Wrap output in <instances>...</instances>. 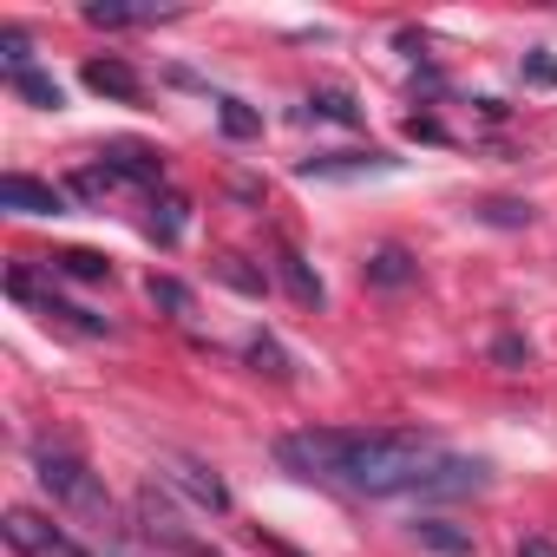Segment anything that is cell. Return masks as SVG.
I'll list each match as a JSON object with an SVG mask.
<instances>
[{
	"mask_svg": "<svg viewBox=\"0 0 557 557\" xmlns=\"http://www.w3.org/2000/svg\"><path fill=\"white\" fill-rule=\"evenodd\" d=\"M433 459H440L433 433H413V426H381V433L302 426V433L275 440V466H283V472L315 479V485H342V492H361V498L413 492Z\"/></svg>",
	"mask_w": 557,
	"mask_h": 557,
	"instance_id": "6da1fadb",
	"label": "cell"
},
{
	"mask_svg": "<svg viewBox=\"0 0 557 557\" xmlns=\"http://www.w3.org/2000/svg\"><path fill=\"white\" fill-rule=\"evenodd\" d=\"M34 472H40L47 498H53L60 511H73L86 531H99V537H112V531H119L112 492L99 485V472H92L79 453H66V446H34Z\"/></svg>",
	"mask_w": 557,
	"mask_h": 557,
	"instance_id": "7a4b0ae2",
	"label": "cell"
},
{
	"mask_svg": "<svg viewBox=\"0 0 557 557\" xmlns=\"http://www.w3.org/2000/svg\"><path fill=\"white\" fill-rule=\"evenodd\" d=\"M138 531H145V544H158V550H171V557H216V544H203V537L184 524V511L171 505L164 485H145V492H138Z\"/></svg>",
	"mask_w": 557,
	"mask_h": 557,
	"instance_id": "3957f363",
	"label": "cell"
},
{
	"mask_svg": "<svg viewBox=\"0 0 557 557\" xmlns=\"http://www.w3.org/2000/svg\"><path fill=\"white\" fill-rule=\"evenodd\" d=\"M0 537H8L21 557H106V550H86L79 537H66L53 518H40V511H27V505H14L8 518H0Z\"/></svg>",
	"mask_w": 557,
	"mask_h": 557,
	"instance_id": "277c9868",
	"label": "cell"
},
{
	"mask_svg": "<svg viewBox=\"0 0 557 557\" xmlns=\"http://www.w3.org/2000/svg\"><path fill=\"white\" fill-rule=\"evenodd\" d=\"M164 485H177L197 511H216V518L230 511V485H223L203 459H184V453H177V459H164Z\"/></svg>",
	"mask_w": 557,
	"mask_h": 557,
	"instance_id": "5b68a950",
	"label": "cell"
},
{
	"mask_svg": "<svg viewBox=\"0 0 557 557\" xmlns=\"http://www.w3.org/2000/svg\"><path fill=\"white\" fill-rule=\"evenodd\" d=\"M485 485H492L485 459H433L426 479L413 485V498H472V492H485Z\"/></svg>",
	"mask_w": 557,
	"mask_h": 557,
	"instance_id": "8992f818",
	"label": "cell"
},
{
	"mask_svg": "<svg viewBox=\"0 0 557 557\" xmlns=\"http://www.w3.org/2000/svg\"><path fill=\"white\" fill-rule=\"evenodd\" d=\"M0 210H14V216H60L66 210V190L60 184H40L27 171H8V177H0Z\"/></svg>",
	"mask_w": 557,
	"mask_h": 557,
	"instance_id": "52a82bcc",
	"label": "cell"
},
{
	"mask_svg": "<svg viewBox=\"0 0 557 557\" xmlns=\"http://www.w3.org/2000/svg\"><path fill=\"white\" fill-rule=\"evenodd\" d=\"M361 171H394L387 151H315L302 158V177H361Z\"/></svg>",
	"mask_w": 557,
	"mask_h": 557,
	"instance_id": "ba28073f",
	"label": "cell"
},
{
	"mask_svg": "<svg viewBox=\"0 0 557 557\" xmlns=\"http://www.w3.org/2000/svg\"><path fill=\"white\" fill-rule=\"evenodd\" d=\"M86 86L99 99H119V106H138L145 99V86H138V73L125 60H86Z\"/></svg>",
	"mask_w": 557,
	"mask_h": 557,
	"instance_id": "9c48e42d",
	"label": "cell"
},
{
	"mask_svg": "<svg viewBox=\"0 0 557 557\" xmlns=\"http://www.w3.org/2000/svg\"><path fill=\"white\" fill-rule=\"evenodd\" d=\"M413 544L433 550V557H479L472 531H459V524H446V518H413Z\"/></svg>",
	"mask_w": 557,
	"mask_h": 557,
	"instance_id": "30bf717a",
	"label": "cell"
},
{
	"mask_svg": "<svg viewBox=\"0 0 557 557\" xmlns=\"http://www.w3.org/2000/svg\"><path fill=\"white\" fill-rule=\"evenodd\" d=\"M106 164H112L119 184H138V190H158V184H164V164H158L151 151H138V145H112Z\"/></svg>",
	"mask_w": 557,
	"mask_h": 557,
	"instance_id": "8fae6325",
	"label": "cell"
},
{
	"mask_svg": "<svg viewBox=\"0 0 557 557\" xmlns=\"http://www.w3.org/2000/svg\"><path fill=\"white\" fill-rule=\"evenodd\" d=\"M275 275H283V283H289V296H296V302L322 309V296H329V289H322V275H315V269H309V262H302V256H296L289 243L275 249Z\"/></svg>",
	"mask_w": 557,
	"mask_h": 557,
	"instance_id": "7c38bea8",
	"label": "cell"
},
{
	"mask_svg": "<svg viewBox=\"0 0 557 557\" xmlns=\"http://www.w3.org/2000/svg\"><path fill=\"white\" fill-rule=\"evenodd\" d=\"M413 275H420V269H413V256H407V249H394V243L368 256V283H374V289H407Z\"/></svg>",
	"mask_w": 557,
	"mask_h": 557,
	"instance_id": "4fadbf2b",
	"label": "cell"
},
{
	"mask_svg": "<svg viewBox=\"0 0 557 557\" xmlns=\"http://www.w3.org/2000/svg\"><path fill=\"white\" fill-rule=\"evenodd\" d=\"M296 119H322V125H361V106H355L348 92H335V86H329V92H309Z\"/></svg>",
	"mask_w": 557,
	"mask_h": 557,
	"instance_id": "5bb4252c",
	"label": "cell"
},
{
	"mask_svg": "<svg viewBox=\"0 0 557 557\" xmlns=\"http://www.w3.org/2000/svg\"><path fill=\"white\" fill-rule=\"evenodd\" d=\"M47 269L53 275H73V283H106V275H112V262L99 249H60V256H47Z\"/></svg>",
	"mask_w": 557,
	"mask_h": 557,
	"instance_id": "9a60e30c",
	"label": "cell"
},
{
	"mask_svg": "<svg viewBox=\"0 0 557 557\" xmlns=\"http://www.w3.org/2000/svg\"><path fill=\"white\" fill-rule=\"evenodd\" d=\"M86 21L92 27H145V21H177V8H112V0H92Z\"/></svg>",
	"mask_w": 557,
	"mask_h": 557,
	"instance_id": "2e32d148",
	"label": "cell"
},
{
	"mask_svg": "<svg viewBox=\"0 0 557 557\" xmlns=\"http://www.w3.org/2000/svg\"><path fill=\"white\" fill-rule=\"evenodd\" d=\"M14 92H21V99H34L40 112H60V106H66L60 79H47V73H14Z\"/></svg>",
	"mask_w": 557,
	"mask_h": 557,
	"instance_id": "e0dca14e",
	"label": "cell"
},
{
	"mask_svg": "<svg viewBox=\"0 0 557 557\" xmlns=\"http://www.w3.org/2000/svg\"><path fill=\"white\" fill-rule=\"evenodd\" d=\"M216 119H223V132H230V138H256V132H262V119H256L243 99H216Z\"/></svg>",
	"mask_w": 557,
	"mask_h": 557,
	"instance_id": "ac0fdd59",
	"label": "cell"
},
{
	"mask_svg": "<svg viewBox=\"0 0 557 557\" xmlns=\"http://www.w3.org/2000/svg\"><path fill=\"white\" fill-rule=\"evenodd\" d=\"M0 60H8V79L14 73H34V47H27L21 27H0Z\"/></svg>",
	"mask_w": 557,
	"mask_h": 557,
	"instance_id": "d6986e66",
	"label": "cell"
},
{
	"mask_svg": "<svg viewBox=\"0 0 557 557\" xmlns=\"http://www.w3.org/2000/svg\"><path fill=\"white\" fill-rule=\"evenodd\" d=\"M145 296H151L158 309H171V315H190V289H184V283H171V275H151Z\"/></svg>",
	"mask_w": 557,
	"mask_h": 557,
	"instance_id": "ffe728a7",
	"label": "cell"
},
{
	"mask_svg": "<svg viewBox=\"0 0 557 557\" xmlns=\"http://www.w3.org/2000/svg\"><path fill=\"white\" fill-rule=\"evenodd\" d=\"M73 190H79V197H112L119 177H112V164H86V171L73 177Z\"/></svg>",
	"mask_w": 557,
	"mask_h": 557,
	"instance_id": "44dd1931",
	"label": "cell"
},
{
	"mask_svg": "<svg viewBox=\"0 0 557 557\" xmlns=\"http://www.w3.org/2000/svg\"><path fill=\"white\" fill-rule=\"evenodd\" d=\"M223 283H236V289L262 296V275H256V269H243V256H223Z\"/></svg>",
	"mask_w": 557,
	"mask_h": 557,
	"instance_id": "7402d4cb",
	"label": "cell"
},
{
	"mask_svg": "<svg viewBox=\"0 0 557 557\" xmlns=\"http://www.w3.org/2000/svg\"><path fill=\"white\" fill-rule=\"evenodd\" d=\"M485 216H492V223H505V230H518V223H531V203H511V197H498V203H485Z\"/></svg>",
	"mask_w": 557,
	"mask_h": 557,
	"instance_id": "603a6c76",
	"label": "cell"
},
{
	"mask_svg": "<svg viewBox=\"0 0 557 557\" xmlns=\"http://www.w3.org/2000/svg\"><path fill=\"white\" fill-rule=\"evenodd\" d=\"M249 361H256V368H269L275 381H283V374H289V368H283V348H275V342H262V335L249 342Z\"/></svg>",
	"mask_w": 557,
	"mask_h": 557,
	"instance_id": "cb8c5ba5",
	"label": "cell"
},
{
	"mask_svg": "<svg viewBox=\"0 0 557 557\" xmlns=\"http://www.w3.org/2000/svg\"><path fill=\"white\" fill-rule=\"evenodd\" d=\"M524 79H531V86H557V60H550V53L537 47V53L524 60Z\"/></svg>",
	"mask_w": 557,
	"mask_h": 557,
	"instance_id": "d4e9b609",
	"label": "cell"
},
{
	"mask_svg": "<svg viewBox=\"0 0 557 557\" xmlns=\"http://www.w3.org/2000/svg\"><path fill=\"white\" fill-rule=\"evenodd\" d=\"M492 355H498L505 368H518V361H531V342H518V335H498V342H492Z\"/></svg>",
	"mask_w": 557,
	"mask_h": 557,
	"instance_id": "484cf974",
	"label": "cell"
},
{
	"mask_svg": "<svg viewBox=\"0 0 557 557\" xmlns=\"http://www.w3.org/2000/svg\"><path fill=\"white\" fill-rule=\"evenodd\" d=\"M249 544H256V550H269V557H302V550H289L283 537H262V531H249Z\"/></svg>",
	"mask_w": 557,
	"mask_h": 557,
	"instance_id": "4316f807",
	"label": "cell"
},
{
	"mask_svg": "<svg viewBox=\"0 0 557 557\" xmlns=\"http://www.w3.org/2000/svg\"><path fill=\"white\" fill-rule=\"evenodd\" d=\"M518 557H557V544H550V537H524Z\"/></svg>",
	"mask_w": 557,
	"mask_h": 557,
	"instance_id": "83f0119b",
	"label": "cell"
}]
</instances>
